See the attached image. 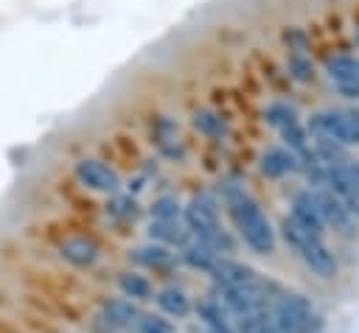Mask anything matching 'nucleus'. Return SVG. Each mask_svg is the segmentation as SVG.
<instances>
[{"label": "nucleus", "mask_w": 359, "mask_h": 333, "mask_svg": "<svg viewBox=\"0 0 359 333\" xmlns=\"http://www.w3.org/2000/svg\"><path fill=\"white\" fill-rule=\"evenodd\" d=\"M219 193H222V199L227 201L230 215H233V221H236V227H238L244 243H247L252 252H258V255L275 252V232H272V227H269V218H266L264 210L258 207V201L250 199V193H247L238 182H230V179L219 182Z\"/></svg>", "instance_id": "f257e3e1"}, {"label": "nucleus", "mask_w": 359, "mask_h": 333, "mask_svg": "<svg viewBox=\"0 0 359 333\" xmlns=\"http://www.w3.org/2000/svg\"><path fill=\"white\" fill-rule=\"evenodd\" d=\"M185 229L191 235H196L199 243H205L208 249H213L222 257H227L233 252V238L219 227L216 201L208 193H199V196H194L188 201V207H185Z\"/></svg>", "instance_id": "f03ea898"}, {"label": "nucleus", "mask_w": 359, "mask_h": 333, "mask_svg": "<svg viewBox=\"0 0 359 333\" xmlns=\"http://www.w3.org/2000/svg\"><path fill=\"white\" fill-rule=\"evenodd\" d=\"M280 229H283V238L297 249V255L306 260V266L314 271V274H320V277H334L337 274V257H334V252L325 246V241H323V235H314V232H309V229H303L294 218H283V224H280Z\"/></svg>", "instance_id": "7ed1b4c3"}, {"label": "nucleus", "mask_w": 359, "mask_h": 333, "mask_svg": "<svg viewBox=\"0 0 359 333\" xmlns=\"http://www.w3.org/2000/svg\"><path fill=\"white\" fill-rule=\"evenodd\" d=\"M213 280H216V285H230V288H252V291H264V294H269L275 285L269 283V280H264L255 269H250L247 263H238V260H233V257H216V263L210 266V271H208Z\"/></svg>", "instance_id": "20e7f679"}, {"label": "nucleus", "mask_w": 359, "mask_h": 333, "mask_svg": "<svg viewBox=\"0 0 359 333\" xmlns=\"http://www.w3.org/2000/svg\"><path fill=\"white\" fill-rule=\"evenodd\" d=\"M323 182L328 185V190L348 207L351 215H359V162L348 160L342 165L325 168Z\"/></svg>", "instance_id": "39448f33"}, {"label": "nucleus", "mask_w": 359, "mask_h": 333, "mask_svg": "<svg viewBox=\"0 0 359 333\" xmlns=\"http://www.w3.org/2000/svg\"><path fill=\"white\" fill-rule=\"evenodd\" d=\"M311 196H314V204H317L323 227H331V229H337L342 235H348L353 229V215L348 213V207L331 190H311Z\"/></svg>", "instance_id": "423d86ee"}, {"label": "nucleus", "mask_w": 359, "mask_h": 333, "mask_svg": "<svg viewBox=\"0 0 359 333\" xmlns=\"http://www.w3.org/2000/svg\"><path fill=\"white\" fill-rule=\"evenodd\" d=\"M76 176L84 187L98 190V193H118V187H121L118 173L109 165L98 162V160H79L76 162Z\"/></svg>", "instance_id": "0eeeda50"}, {"label": "nucleus", "mask_w": 359, "mask_h": 333, "mask_svg": "<svg viewBox=\"0 0 359 333\" xmlns=\"http://www.w3.org/2000/svg\"><path fill=\"white\" fill-rule=\"evenodd\" d=\"M303 229L314 232V235H323V221H320V213H317V204H314V196L311 190H300L294 199H292V215Z\"/></svg>", "instance_id": "6e6552de"}, {"label": "nucleus", "mask_w": 359, "mask_h": 333, "mask_svg": "<svg viewBox=\"0 0 359 333\" xmlns=\"http://www.w3.org/2000/svg\"><path fill=\"white\" fill-rule=\"evenodd\" d=\"M149 238L154 241V243H160V246H185L188 241H191V232L185 229V224L182 221H151V227H149Z\"/></svg>", "instance_id": "1a4fd4ad"}, {"label": "nucleus", "mask_w": 359, "mask_h": 333, "mask_svg": "<svg viewBox=\"0 0 359 333\" xmlns=\"http://www.w3.org/2000/svg\"><path fill=\"white\" fill-rule=\"evenodd\" d=\"M101 313H104V322L109 327H118V330L135 327V322L140 316V311H137V305L132 299H109V302H104Z\"/></svg>", "instance_id": "9d476101"}, {"label": "nucleus", "mask_w": 359, "mask_h": 333, "mask_svg": "<svg viewBox=\"0 0 359 333\" xmlns=\"http://www.w3.org/2000/svg\"><path fill=\"white\" fill-rule=\"evenodd\" d=\"M261 171L266 176H286V173H294L300 171L297 168V157L286 148H266L264 157H261Z\"/></svg>", "instance_id": "9b49d317"}, {"label": "nucleus", "mask_w": 359, "mask_h": 333, "mask_svg": "<svg viewBox=\"0 0 359 333\" xmlns=\"http://www.w3.org/2000/svg\"><path fill=\"white\" fill-rule=\"evenodd\" d=\"M135 260L140 266H149V269H160V271H168L177 266V255L168 249V246H160V243H146L140 249H135Z\"/></svg>", "instance_id": "f8f14e48"}, {"label": "nucleus", "mask_w": 359, "mask_h": 333, "mask_svg": "<svg viewBox=\"0 0 359 333\" xmlns=\"http://www.w3.org/2000/svg\"><path fill=\"white\" fill-rule=\"evenodd\" d=\"M62 257L67 260V263H73V266H93L95 263V257H98V249H95V243L93 241H87V238H67L65 243H62Z\"/></svg>", "instance_id": "ddd939ff"}, {"label": "nucleus", "mask_w": 359, "mask_h": 333, "mask_svg": "<svg viewBox=\"0 0 359 333\" xmlns=\"http://www.w3.org/2000/svg\"><path fill=\"white\" fill-rule=\"evenodd\" d=\"M157 305H160L163 313L177 316V319H182V316L191 313V299H188V294H185L182 288H177V285L163 288V291L157 294Z\"/></svg>", "instance_id": "4468645a"}, {"label": "nucleus", "mask_w": 359, "mask_h": 333, "mask_svg": "<svg viewBox=\"0 0 359 333\" xmlns=\"http://www.w3.org/2000/svg\"><path fill=\"white\" fill-rule=\"evenodd\" d=\"M216 252L213 249H208L205 243H199V241H188L185 246H182V260L188 263V266H194V269H202V271H210V266L216 263Z\"/></svg>", "instance_id": "2eb2a0df"}, {"label": "nucleus", "mask_w": 359, "mask_h": 333, "mask_svg": "<svg viewBox=\"0 0 359 333\" xmlns=\"http://www.w3.org/2000/svg\"><path fill=\"white\" fill-rule=\"evenodd\" d=\"M118 285H121L123 297H129L132 302L135 299H151V283L137 271H123L118 277Z\"/></svg>", "instance_id": "dca6fc26"}, {"label": "nucleus", "mask_w": 359, "mask_h": 333, "mask_svg": "<svg viewBox=\"0 0 359 333\" xmlns=\"http://www.w3.org/2000/svg\"><path fill=\"white\" fill-rule=\"evenodd\" d=\"M325 70H328V78L331 81L359 78V59H353V56H331L325 62Z\"/></svg>", "instance_id": "f3484780"}, {"label": "nucleus", "mask_w": 359, "mask_h": 333, "mask_svg": "<svg viewBox=\"0 0 359 333\" xmlns=\"http://www.w3.org/2000/svg\"><path fill=\"white\" fill-rule=\"evenodd\" d=\"M278 132H280V137H283V143L289 146L292 154H300V151H306L311 146L309 143V132H306V126H300V120H292V123L280 126Z\"/></svg>", "instance_id": "a211bd4d"}, {"label": "nucleus", "mask_w": 359, "mask_h": 333, "mask_svg": "<svg viewBox=\"0 0 359 333\" xmlns=\"http://www.w3.org/2000/svg\"><path fill=\"white\" fill-rule=\"evenodd\" d=\"M264 118H266V123H272L275 129H280V126L297 120V109L292 104H286V101H275V104H269L264 109Z\"/></svg>", "instance_id": "6ab92c4d"}, {"label": "nucleus", "mask_w": 359, "mask_h": 333, "mask_svg": "<svg viewBox=\"0 0 359 333\" xmlns=\"http://www.w3.org/2000/svg\"><path fill=\"white\" fill-rule=\"evenodd\" d=\"M194 126L202 132V134H208V137H222L227 129H224V120L219 118V115H213V112H196L194 115Z\"/></svg>", "instance_id": "aec40b11"}, {"label": "nucleus", "mask_w": 359, "mask_h": 333, "mask_svg": "<svg viewBox=\"0 0 359 333\" xmlns=\"http://www.w3.org/2000/svg\"><path fill=\"white\" fill-rule=\"evenodd\" d=\"M180 213H182V207H180V201H177L174 196H160V199L151 204L154 221H180Z\"/></svg>", "instance_id": "412c9836"}, {"label": "nucleus", "mask_w": 359, "mask_h": 333, "mask_svg": "<svg viewBox=\"0 0 359 333\" xmlns=\"http://www.w3.org/2000/svg\"><path fill=\"white\" fill-rule=\"evenodd\" d=\"M135 327H137V333H174V325L154 313H140Z\"/></svg>", "instance_id": "4be33fe9"}, {"label": "nucleus", "mask_w": 359, "mask_h": 333, "mask_svg": "<svg viewBox=\"0 0 359 333\" xmlns=\"http://www.w3.org/2000/svg\"><path fill=\"white\" fill-rule=\"evenodd\" d=\"M342 123L348 146H359V109H342Z\"/></svg>", "instance_id": "5701e85b"}, {"label": "nucleus", "mask_w": 359, "mask_h": 333, "mask_svg": "<svg viewBox=\"0 0 359 333\" xmlns=\"http://www.w3.org/2000/svg\"><path fill=\"white\" fill-rule=\"evenodd\" d=\"M135 207H137V204H135L132 199H126V196H115V199L109 201L107 210H109L112 215H118V218H135V215H137Z\"/></svg>", "instance_id": "b1692460"}, {"label": "nucleus", "mask_w": 359, "mask_h": 333, "mask_svg": "<svg viewBox=\"0 0 359 333\" xmlns=\"http://www.w3.org/2000/svg\"><path fill=\"white\" fill-rule=\"evenodd\" d=\"M289 67L294 70V78H300V81H306L309 78V73H311V64L297 53V56H292V62H289Z\"/></svg>", "instance_id": "393cba45"}, {"label": "nucleus", "mask_w": 359, "mask_h": 333, "mask_svg": "<svg viewBox=\"0 0 359 333\" xmlns=\"http://www.w3.org/2000/svg\"><path fill=\"white\" fill-rule=\"evenodd\" d=\"M356 42H359V36H356Z\"/></svg>", "instance_id": "a878e982"}]
</instances>
